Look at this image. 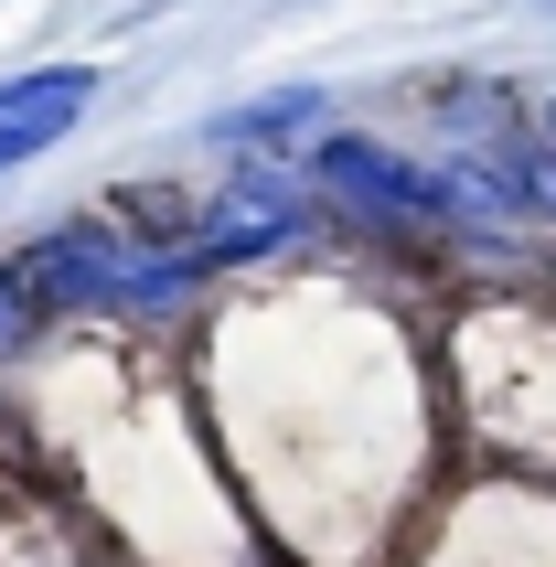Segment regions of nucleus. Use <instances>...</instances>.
Returning a JSON list of instances; mask_svg holds the SVG:
<instances>
[{
	"mask_svg": "<svg viewBox=\"0 0 556 567\" xmlns=\"http://www.w3.org/2000/svg\"><path fill=\"white\" fill-rule=\"evenodd\" d=\"M300 183L321 193V215H342V225L461 236V215H450V172H439V161L385 151V140H364V128H321V140L300 151Z\"/></svg>",
	"mask_w": 556,
	"mask_h": 567,
	"instance_id": "1",
	"label": "nucleus"
},
{
	"mask_svg": "<svg viewBox=\"0 0 556 567\" xmlns=\"http://www.w3.org/2000/svg\"><path fill=\"white\" fill-rule=\"evenodd\" d=\"M310 215H321V193H310L300 172H278V161H236L225 193L193 215V247L215 257V268H257V257L310 247Z\"/></svg>",
	"mask_w": 556,
	"mask_h": 567,
	"instance_id": "2",
	"label": "nucleus"
},
{
	"mask_svg": "<svg viewBox=\"0 0 556 567\" xmlns=\"http://www.w3.org/2000/svg\"><path fill=\"white\" fill-rule=\"evenodd\" d=\"M128 247H140V236H119V215H64L54 236H32L11 268H22L43 332H54V321H75V311H107V289H119Z\"/></svg>",
	"mask_w": 556,
	"mask_h": 567,
	"instance_id": "3",
	"label": "nucleus"
},
{
	"mask_svg": "<svg viewBox=\"0 0 556 567\" xmlns=\"http://www.w3.org/2000/svg\"><path fill=\"white\" fill-rule=\"evenodd\" d=\"M86 107H96V64H32V75H0V172L43 161Z\"/></svg>",
	"mask_w": 556,
	"mask_h": 567,
	"instance_id": "4",
	"label": "nucleus"
},
{
	"mask_svg": "<svg viewBox=\"0 0 556 567\" xmlns=\"http://www.w3.org/2000/svg\"><path fill=\"white\" fill-rule=\"evenodd\" d=\"M332 128V96L321 86H268V96H236V107H215L204 118V140L236 161H278V151H310Z\"/></svg>",
	"mask_w": 556,
	"mask_h": 567,
	"instance_id": "5",
	"label": "nucleus"
},
{
	"mask_svg": "<svg viewBox=\"0 0 556 567\" xmlns=\"http://www.w3.org/2000/svg\"><path fill=\"white\" fill-rule=\"evenodd\" d=\"M32 332H43V311H32V289H22V268H11V257H0V353H11V343H32Z\"/></svg>",
	"mask_w": 556,
	"mask_h": 567,
	"instance_id": "6",
	"label": "nucleus"
},
{
	"mask_svg": "<svg viewBox=\"0 0 556 567\" xmlns=\"http://www.w3.org/2000/svg\"><path fill=\"white\" fill-rule=\"evenodd\" d=\"M546 128H556V107H546Z\"/></svg>",
	"mask_w": 556,
	"mask_h": 567,
	"instance_id": "7",
	"label": "nucleus"
},
{
	"mask_svg": "<svg viewBox=\"0 0 556 567\" xmlns=\"http://www.w3.org/2000/svg\"><path fill=\"white\" fill-rule=\"evenodd\" d=\"M546 11H556V0H546Z\"/></svg>",
	"mask_w": 556,
	"mask_h": 567,
	"instance_id": "8",
	"label": "nucleus"
}]
</instances>
